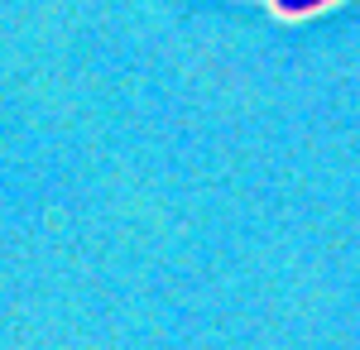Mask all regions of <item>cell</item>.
<instances>
[{
  "label": "cell",
  "mask_w": 360,
  "mask_h": 350,
  "mask_svg": "<svg viewBox=\"0 0 360 350\" xmlns=\"http://www.w3.org/2000/svg\"><path fill=\"white\" fill-rule=\"evenodd\" d=\"M269 5H274V15H283V20H298V15H312V10H327L336 0H269Z\"/></svg>",
  "instance_id": "cell-1"
}]
</instances>
